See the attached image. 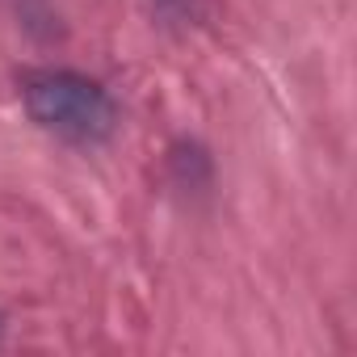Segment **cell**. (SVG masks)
<instances>
[{
    "mask_svg": "<svg viewBox=\"0 0 357 357\" xmlns=\"http://www.w3.org/2000/svg\"><path fill=\"white\" fill-rule=\"evenodd\" d=\"M26 105L47 130L63 139H80V143L101 139L114 122L109 97L76 72H43L26 80Z\"/></svg>",
    "mask_w": 357,
    "mask_h": 357,
    "instance_id": "obj_1",
    "label": "cell"
}]
</instances>
